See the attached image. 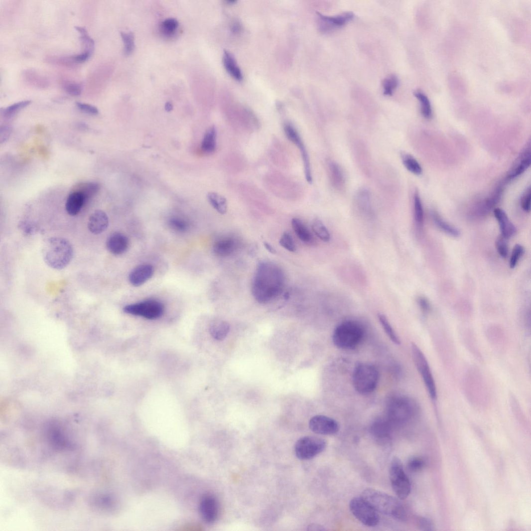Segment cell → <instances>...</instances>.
Segmentation results:
<instances>
[{
    "label": "cell",
    "mask_w": 531,
    "mask_h": 531,
    "mask_svg": "<svg viewBox=\"0 0 531 531\" xmlns=\"http://www.w3.org/2000/svg\"><path fill=\"white\" fill-rule=\"evenodd\" d=\"M398 84L397 76L394 74L389 76L383 82L384 95L386 96H393Z\"/></svg>",
    "instance_id": "d590c367"
},
{
    "label": "cell",
    "mask_w": 531,
    "mask_h": 531,
    "mask_svg": "<svg viewBox=\"0 0 531 531\" xmlns=\"http://www.w3.org/2000/svg\"><path fill=\"white\" fill-rule=\"evenodd\" d=\"M325 439L316 436H305L297 440L295 452L300 460H310L323 452L326 447Z\"/></svg>",
    "instance_id": "30bf717a"
},
{
    "label": "cell",
    "mask_w": 531,
    "mask_h": 531,
    "mask_svg": "<svg viewBox=\"0 0 531 531\" xmlns=\"http://www.w3.org/2000/svg\"><path fill=\"white\" fill-rule=\"evenodd\" d=\"M309 427L313 432L323 435L336 434L340 428L339 423L335 420L323 415L313 416L310 420Z\"/></svg>",
    "instance_id": "4fadbf2b"
},
{
    "label": "cell",
    "mask_w": 531,
    "mask_h": 531,
    "mask_svg": "<svg viewBox=\"0 0 531 531\" xmlns=\"http://www.w3.org/2000/svg\"><path fill=\"white\" fill-rule=\"evenodd\" d=\"M155 269L152 265L148 264L137 266L130 273L129 280L134 286H140L153 276Z\"/></svg>",
    "instance_id": "2e32d148"
},
{
    "label": "cell",
    "mask_w": 531,
    "mask_h": 531,
    "mask_svg": "<svg viewBox=\"0 0 531 531\" xmlns=\"http://www.w3.org/2000/svg\"><path fill=\"white\" fill-rule=\"evenodd\" d=\"M378 318L383 329L390 340L393 341L394 344L398 345H400V339L394 329L393 326H392L389 322L386 316L384 314L379 313L378 314Z\"/></svg>",
    "instance_id": "f546056e"
},
{
    "label": "cell",
    "mask_w": 531,
    "mask_h": 531,
    "mask_svg": "<svg viewBox=\"0 0 531 531\" xmlns=\"http://www.w3.org/2000/svg\"><path fill=\"white\" fill-rule=\"evenodd\" d=\"M239 246L237 238L233 236H226L217 240L214 244L213 250L214 254L218 257H228L235 254Z\"/></svg>",
    "instance_id": "9a60e30c"
},
{
    "label": "cell",
    "mask_w": 531,
    "mask_h": 531,
    "mask_svg": "<svg viewBox=\"0 0 531 531\" xmlns=\"http://www.w3.org/2000/svg\"><path fill=\"white\" fill-rule=\"evenodd\" d=\"M285 280L284 273L279 266L270 262H261L252 281L253 296L261 303H268L282 294Z\"/></svg>",
    "instance_id": "6da1fadb"
},
{
    "label": "cell",
    "mask_w": 531,
    "mask_h": 531,
    "mask_svg": "<svg viewBox=\"0 0 531 531\" xmlns=\"http://www.w3.org/2000/svg\"><path fill=\"white\" fill-rule=\"evenodd\" d=\"M11 128L8 125L2 126L0 129V143L3 144L7 141L11 133Z\"/></svg>",
    "instance_id": "f907efd6"
},
{
    "label": "cell",
    "mask_w": 531,
    "mask_h": 531,
    "mask_svg": "<svg viewBox=\"0 0 531 531\" xmlns=\"http://www.w3.org/2000/svg\"><path fill=\"white\" fill-rule=\"evenodd\" d=\"M424 465V461L419 457H412L409 460L407 463L408 469L413 472L420 471L423 469Z\"/></svg>",
    "instance_id": "f6af8a7d"
},
{
    "label": "cell",
    "mask_w": 531,
    "mask_h": 531,
    "mask_svg": "<svg viewBox=\"0 0 531 531\" xmlns=\"http://www.w3.org/2000/svg\"><path fill=\"white\" fill-rule=\"evenodd\" d=\"M531 163V148L529 145L516 159L510 169L507 180L511 181L521 175L530 166Z\"/></svg>",
    "instance_id": "e0dca14e"
},
{
    "label": "cell",
    "mask_w": 531,
    "mask_h": 531,
    "mask_svg": "<svg viewBox=\"0 0 531 531\" xmlns=\"http://www.w3.org/2000/svg\"><path fill=\"white\" fill-rule=\"evenodd\" d=\"M279 243L281 247L289 252H295L296 251L294 240L291 235L287 232L282 235Z\"/></svg>",
    "instance_id": "7bdbcfd3"
},
{
    "label": "cell",
    "mask_w": 531,
    "mask_h": 531,
    "mask_svg": "<svg viewBox=\"0 0 531 531\" xmlns=\"http://www.w3.org/2000/svg\"><path fill=\"white\" fill-rule=\"evenodd\" d=\"M418 410L416 402L408 398L396 397L389 402L387 418L392 424L402 425L408 422Z\"/></svg>",
    "instance_id": "5b68a950"
},
{
    "label": "cell",
    "mask_w": 531,
    "mask_h": 531,
    "mask_svg": "<svg viewBox=\"0 0 531 531\" xmlns=\"http://www.w3.org/2000/svg\"><path fill=\"white\" fill-rule=\"evenodd\" d=\"M317 14L319 30L325 33L344 26L355 17V14L351 11L345 12L333 17L323 15L319 12Z\"/></svg>",
    "instance_id": "7c38bea8"
},
{
    "label": "cell",
    "mask_w": 531,
    "mask_h": 531,
    "mask_svg": "<svg viewBox=\"0 0 531 531\" xmlns=\"http://www.w3.org/2000/svg\"><path fill=\"white\" fill-rule=\"evenodd\" d=\"M414 217L417 227L422 228L424 221V211L422 201L418 192L414 195Z\"/></svg>",
    "instance_id": "d6a6232c"
},
{
    "label": "cell",
    "mask_w": 531,
    "mask_h": 531,
    "mask_svg": "<svg viewBox=\"0 0 531 531\" xmlns=\"http://www.w3.org/2000/svg\"><path fill=\"white\" fill-rule=\"evenodd\" d=\"M364 336L362 326L358 323L347 321L338 325L333 335L335 345L341 349H355L361 343Z\"/></svg>",
    "instance_id": "277c9868"
},
{
    "label": "cell",
    "mask_w": 531,
    "mask_h": 531,
    "mask_svg": "<svg viewBox=\"0 0 531 531\" xmlns=\"http://www.w3.org/2000/svg\"><path fill=\"white\" fill-rule=\"evenodd\" d=\"M503 187L499 186L490 197L482 202L475 209L476 214L479 217L485 216L499 202L503 193Z\"/></svg>",
    "instance_id": "603a6c76"
},
{
    "label": "cell",
    "mask_w": 531,
    "mask_h": 531,
    "mask_svg": "<svg viewBox=\"0 0 531 531\" xmlns=\"http://www.w3.org/2000/svg\"><path fill=\"white\" fill-rule=\"evenodd\" d=\"M506 239L503 237L498 239L496 242V248L499 254L503 258H507L509 254L508 245L506 242Z\"/></svg>",
    "instance_id": "bcb514c9"
},
{
    "label": "cell",
    "mask_w": 531,
    "mask_h": 531,
    "mask_svg": "<svg viewBox=\"0 0 531 531\" xmlns=\"http://www.w3.org/2000/svg\"><path fill=\"white\" fill-rule=\"evenodd\" d=\"M100 189L99 184L96 182H86L76 187L75 190L81 192L86 201L95 196Z\"/></svg>",
    "instance_id": "4dcf8cb0"
},
{
    "label": "cell",
    "mask_w": 531,
    "mask_h": 531,
    "mask_svg": "<svg viewBox=\"0 0 531 531\" xmlns=\"http://www.w3.org/2000/svg\"><path fill=\"white\" fill-rule=\"evenodd\" d=\"M403 165L411 173L420 175L422 173V169L420 163L412 156L404 154L402 156Z\"/></svg>",
    "instance_id": "836d02e7"
},
{
    "label": "cell",
    "mask_w": 531,
    "mask_h": 531,
    "mask_svg": "<svg viewBox=\"0 0 531 531\" xmlns=\"http://www.w3.org/2000/svg\"><path fill=\"white\" fill-rule=\"evenodd\" d=\"M312 229L322 241L327 243L331 240V235L323 222L318 219H314L312 222Z\"/></svg>",
    "instance_id": "1f68e13d"
},
{
    "label": "cell",
    "mask_w": 531,
    "mask_h": 531,
    "mask_svg": "<svg viewBox=\"0 0 531 531\" xmlns=\"http://www.w3.org/2000/svg\"><path fill=\"white\" fill-rule=\"evenodd\" d=\"M293 229L301 242L309 244L312 242L313 237L306 225L300 220L294 218L292 221Z\"/></svg>",
    "instance_id": "4316f807"
},
{
    "label": "cell",
    "mask_w": 531,
    "mask_h": 531,
    "mask_svg": "<svg viewBox=\"0 0 531 531\" xmlns=\"http://www.w3.org/2000/svg\"><path fill=\"white\" fill-rule=\"evenodd\" d=\"M77 30L81 34V39L85 46V52L93 54L95 47L94 41L88 35L85 28L81 27H76Z\"/></svg>",
    "instance_id": "8d00e7d4"
},
{
    "label": "cell",
    "mask_w": 531,
    "mask_h": 531,
    "mask_svg": "<svg viewBox=\"0 0 531 531\" xmlns=\"http://www.w3.org/2000/svg\"><path fill=\"white\" fill-rule=\"evenodd\" d=\"M494 214L499 223L502 236L506 239H510L514 236L517 233V229L508 218L507 214L500 208L496 209Z\"/></svg>",
    "instance_id": "44dd1931"
},
{
    "label": "cell",
    "mask_w": 531,
    "mask_h": 531,
    "mask_svg": "<svg viewBox=\"0 0 531 531\" xmlns=\"http://www.w3.org/2000/svg\"><path fill=\"white\" fill-rule=\"evenodd\" d=\"M209 330L214 339L223 340L228 335L230 331V325L225 321L216 320L211 323Z\"/></svg>",
    "instance_id": "484cf974"
},
{
    "label": "cell",
    "mask_w": 531,
    "mask_h": 531,
    "mask_svg": "<svg viewBox=\"0 0 531 531\" xmlns=\"http://www.w3.org/2000/svg\"><path fill=\"white\" fill-rule=\"evenodd\" d=\"M31 103V101L27 100L20 101V102L12 105L2 111L3 115L6 118H10L15 116L16 113L20 110L29 106Z\"/></svg>",
    "instance_id": "74e56055"
},
{
    "label": "cell",
    "mask_w": 531,
    "mask_h": 531,
    "mask_svg": "<svg viewBox=\"0 0 531 531\" xmlns=\"http://www.w3.org/2000/svg\"><path fill=\"white\" fill-rule=\"evenodd\" d=\"M121 35L124 43L125 54L129 55L132 54L134 49V38L133 33L122 32Z\"/></svg>",
    "instance_id": "f35d334b"
},
{
    "label": "cell",
    "mask_w": 531,
    "mask_h": 531,
    "mask_svg": "<svg viewBox=\"0 0 531 531\" xmlns=\"http://www.w3.org/2000/svg\"><path fill=\"white\" fill-rule=\"evenodd\" d=\"M123 310L126 313L148 320H155L162 317L165 307L159 300L152 299L128 305L124 307Z\"/></svg>",
    "instance_id": "9c48e42d"
},
{
    "label": "cell",
    "mask_w": 531,
    "mask_h": 531,
    "mask_svg": "<svg viewBox=\"0 0 531 531\" xmlns=\"http://www.w3.org/2000/svg\"><path fill=\"white\" fill-rule=\"evenodd\" d=\"M179 23L178 20L174 18H167L161 23V29L163 32L167 35H171L175 32L178 28Z\"/></svg>",
    "instance_id": "b9f144b4"
},
{
    "label": "cell",
    "mask_w": 531,
    "mask_h": 531,
    "mask_svg": "<svg viewBox=\"0 0 531 531\" xmlns=\"http://www.w3.org/2000/svg\"><path fill=\"white\" fill-rule=\"evenodd\" d=\"M349 508L352 514L364 525L375 527L379 524L377 512L362 497L352 499Z\"/></svg>",
    "instance_id": "8fae6325"
},
{
    "label": "cell",
    "mask_w": 531,
    "mask_h": 531,
    "mask_svg": "<svg viewBox=\"0 0 531 531\" xmlns=\"http://www.w3.org/2000/svg\"><path fill=\"white\" fill-rule=\"evenodd\" d=\"M309 531H325V529L319 525L312 524L308 527Z\"/></svg>",
    "instance_id": "db71d44e"
},
{
    "label": "cell",
    "mask_w": 531,
    "mask_h": 531,
    "mask_svg": "<svg viewBox=\"0 0 531 531\" xmlns=\"http://www.w3.org/2000/svg\"><path fill=\"white\" fill-rule=\"evenodd\" d=\"M207 198L211 206L221 214H225L227 211V202L226 198L221 195L215 192H210Z\"/></svg>",
    "instance_id": "83f0119b"
},
{
    "label": "cell",
    "mask_w": 531,
    "mask_h": 531,
    "mask_svg": "<svg viewBox=\"0 0 531 531\" xmlns=\"http://www.w3.org/2000/svg\"><path fill=\"white\" fill-rule=\"evenodd\" d=\"M414 96L418 99L421 105V111L423 117L426 119H431L432 116L431 105L427 96L420 91L414 93Z\"/></svg>",
    "instance_id": "e575fe53"
},
{
    "label": "cell",
    "mask_w": 531,
    "mask_h": 531,
    "mask_svg": "<svg viewBox=\"0 0 531 531\" xmlns=\"http://www.w3.org/2000/svg\"><path fill=\"white\" fill-rule=\"evenodd\" d=\"M43 257L49 267L55 269L65 268L71 261L73 250L67 240L59 237L48 239L43 247Z\"/></svg>",
    "instance_id": "3957f363"
},
{
    "label": "cell",
    "mask_w": 531,
    "mask_h": 531,
    "mask_svg": "<svg viewBox=\"0 0 531 531\" xmlns=\"http://www.w3.org/2000/svg\"><path fill=\"white\" fill-rule=\"evenodd\" d=\"M64 88L66 92L73 96H79L82 93V87L77 83H67Z\"/></svg>",
    "instance_id": "7dc6e473"
},
{
    "label": "cell",
    "mask_w": 531,
    "mask_h": 531,
    "mask_svg": "<svg viewBox=\"0 0 531 531\" xmlns=\"http://www.w3.org/2000/svg\"><path fill=\"white\" fill-rule=\"evenodd\" d=\"M223 61L227 72L236 80L242 81L243 79L242 72L238 66L234 56L229 52L224 51Z\"/></svg>",
    "instance_id": "cb8c5ba5"
},
{
    "label": "cell",
    "mask_w": 531,
    "mask_h": 531,
    "mask_svg": "<svg viewBox=\"0 0 531 531\" xmlns=\"http://www.w3.org/2000/svg\"><path fill=\"white\" fill-rule=\"evenodd\" d=\"M173 109V106L170 103H168L165 105V110L167 112H170Z\"/></svg>",
    "instance_id": "9f6ffc18"
},
{
    "label": "cell",
    "mask_w": 531,
    "mask_h": 531,
    "mask_svg": "<svg viewBox=\"0 0 531 531\" xmlns=\"http://www.w3.org/2000/svg\"><path fill=\"white\" fill-rule=\"evenodd\" d=\"M525 252L524 248L521 245H516L514 247L512 256L510 259V266L511 268H514L516 265L523 256Z\"/></svg>",
    "instance_id": "ee69618b"
},
{
    "label": "cell",
    "mask_w": 531,
    "mask_h": 531,
    "mask_svg": "<svg viewBox=\"0 0 531 531\" xmlns=\"http://www.w3.org/2000/svg\"><path fill=\"white\" fill-rule=\"evenodd\" d=\"M379 378L378 371L374 366L364 363L358 364L353 372V387L360 395H370L376 389Z\"/></svg>",
    "instance_id": "8992f818"
},
{
    "label": "cell",
    "mask_w": 531,
    "mask_h": 531,
    "mask_svg": "<svg viewBox=\"0 0 531 531\" xmlns=\"http://www.w3.org/2000/svg\"><path fill=\"white\" fill-rule=\"evenodd\" d=\"M419 528L423 531H432L434 530V525L431 520L425 518H421L418 522Z\"/></svg>",
    "instance_id": "816d5d0a"
},
{
    "label": "cell",
    "mask_w": 531,
    "mask_h": 531,
    "mask_svg": "<svg viewBox=\"0 0 531 531\" xmlns=\"http://www.w3.org/2000/svg\"><path fill=\"white\" fill-rule=\"evenodd\" d=\"M264 246L266 249L270 254H275V249L269 243L267 242L264 243Z\"/></svg>",
    "instance_id": "11a10c76"
},
{
    "label": "cell",
    "mask_w": 531,
    "mask_h": 531,
    "mask_svg": "<svg viewBox=\"0 0 531 531\" xmlns=\"http://www.w3.org/2000/svg\"><path fill=\"white\" fill-rule=\"evenodd\" d=\"M130 240L127 236L121 233L112 234L108 239L107 247L108 250L116 256L122 255L130 247Z\"/></svg>",
    "instance_id": "d6986e66"
},
{
    "label": "cell",
    "mask_w": 531,
    "mask_h": 531,
    "mask_svg": "<svg viewBox=\"0 0 531 531\" xmlns=\"http://www.w3.org/2000/svg\"><path fill=\"white\" fill-rule=\"evenodd\" d=\"M200 510L205 522L214 523L217 520L219 514V505L216 498L212 496L205 497L201 501Z\"/></svg>",
    "instance_id": "ac0fdd59"
},
{
    "label": "cell",
    "mask_w": 531,
    "mask_h": 531,
    "mask_svg": "<svg viewBox=\"0 0 531 531\" xmlns=\"http://www.w3.org/2000/svg\"><path fill=\"white\" fill-rule=\"evenodd\" d=\"M393 425L387 417L376 419L371 426L372 435L378 443L386 445L388 444L392 437Z\"/></svg>",
    "instance_id": "5bb4252c"
},
{
    "label": "cell",
    "mask_w": 531,
    "mask_h": 531,
    "mask_svg": "<svg viewBox=\"0 0 531 531\" xmlns=\"http://www.w3.org/2000/svg\"><path fill=\"white\" fill-rule=\"evenodd\" d=\"M411 352L414 363L422 377L428 395L435 401L437 398L436 385L426 358L422 350L414 343L411 345Z\"/></svg>",
    "instance_id": "52a82bcc"
},
{
    "label": "cell",
    "mask_w": 531,
    "mask_h": 531,
    "mask_svg": "<svg viewBox=\"0 0 531 531\" xmlns=\"http://www.w3.org/2000/svg\"><path fill=\"white\" fill-rule=\"evenodd\" d=\"M362 497L377 512L389 516L399 522L407 520L404 506L396 498L373 488L364 490Z\"/></svg>",
    "instance_id": "7a4b0ae2"
},
{
    "label": "cell",
    "mask_w": 531,
    "mask_h": 531,
    "mask_svg": "<svg viewBox=\"0 0 531 531\" xmlns=\"http://www.w3.org/2000/svg\"><path fill=\"white\" fill-rule=\"evenodd\" d=\"M531 188L529 186L523 194L521 201L522 209L527 212H529L531 210Z\"/></svg>",
    "instance_id": "c3c4849f"
},
{
    "label": "cell",
    "mask_w": 531,
    "mask_h": 531,
    "mask_svg": "<svg viewBox=\"0 0 531 531\" xmlns=\"http://www.w3.org/2000/svg\"><path fill=\"white\" fill-rule=\"evenodd\" d=\"M169 225L171 229L179 233L185 232L188 227V223L186 221L178 217L171 218L169 221Z\"/></svg>",
    "instance_id": "ab89813d"
},
{
    "label": "cell",
    "mask_w": 531,
    "mask_h": 531,
    "mask_svg": "<svg viewBox=\"0 0 531 531\" xmlns=\"http://www.w3.org/2000/svg\"><path fill=\"white\" fill-rule=\"evenodd\" d=\"M217 131L214 126H211L205 133L201 144L202 150L206 154H211L217 147Z\"/></svg>",
    "instance_id": "d4e9b609"
},
{
    "label": "cell",
    "mask_w": 531,
    "mask_h": 531,
    "mask_svg": "<svg viewBox=\"0 0 531 531\" xmlns=\"http://www.w3.org/2000/svg\"><path fill=\"white\" fill-rule=\"evenodd\" d=\"M389 476L392 488L398 497L401 500L407 498L410 494L411 484L401 460L397 457L391 462Z\"/></svg>",
    "instance_id": "ba28073f"
},
{
    "label": "cell",
    "mask_w": 531,
    "mask_h": 531,
    "mask_svg": "<svg viewBox=\"0 0 531 531\" xmlns=\"http://www.w3.org/2000/svg\"><path fill=\"white\" fill-rule=\"evenodd\" d=\"M84 195L80 192L74 190L71 192L66 201V209L71 216L78 214L86 203Z\"/></svg>",
    "instance_id": "7402d4cb"
},
{
    "label": "cell",
    "mask_w": 531,
    "mask_h": 531,
    "mask_svg": "<svg viewBox=\"0 0 531 531\" xmlns=\"http://www.w3.org/2000/svg\"><path fill=\"white\" fill-rule=\"evenodd\" d=\"M332 178L335 185L341 186L344 182V178L342 171L339 167L335 163H331L330 166Z\"/></svg>",
    "instance_id": "60d3db41"
},
{
    "label": "cell",
    "mask_w": 531,
    "mask_h": 531,
    "mask_svg": "<svg viewBox=\"0 0 531 531\" xmlns=\"http://www.w3.org/2000/svg\"><path fill=\"white\" fill-rule=\"evenodd\" d=\"M109 221L107 214L102 210L95 211L92 214L88 222L90 231L95 235L105 232L108 228Z\"/></svg>",
    "instance_id": "ffe728a7"
},
{
    "label": "cell",
    "mask_w": 531,
    "mask_h": 531,
    "mask_svg": "<svg viewBox=\"0 0 531 531\" xmlns=\"http://www.w3.org/2000/svg\"><path fill=\"white\" fill-rule=\"evenodd\" d=\"M417 301H418L419 306L420 307L421 309L424 313H428L429 311L431 310L430 303H429L428 300L426 298L423 296H420L418 298V299H417Z\"/></svg>",
    "instance_id": "f5cc1de1"
},
{
    "label": "cell",
    "mask_w": 531,
    "mask_h": 531,
    "mask_svg": "<svg viewBox=\"0 0 531 531\" xmlns=\"http://www.w3.org/2000/svg\"><path fill=\"white\" fill-rule=\"evenodd\" d=\"M432 217L435 225L442 232L454 237H457L460 236L459 231L456 227L451 225L442 219L436 212H432Z\"/></svg>",
    "instance_id": "f1b7e54d"
},
{
    "label": "cell",
    "mask_w": 531,
    "mask_h": 531,
    "mask_svg": "<svg viewBox=\"0 0 531 531\" xmlns=\"http://www.w3.org/2000/svg\"><path fill=\"white\" fill-rule=\"evenodd\" d=\"M76 105H77V107L80 111L86 114H88V115L96 116L99 113L98 109L90 105L82 103H76Z\"/></svg>",
    "instance_id": "681fc988"
}]
</instances>
